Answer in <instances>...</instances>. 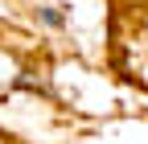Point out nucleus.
Wrapping results in <instances>:
<instances>
[{
	"mask_svg": "<svg viewBox=\"0 0 148 144\" xmlns=\"http://www.w3.org/2000/svg\"><path fill=\"white\" fill-rule=\"evenodd\" d=\"M41 16H45V25H62V16L53 12V8H41Z\"/></svg>",
	"mask_w": 148,
	"mask_h": 144,
	"instance_id": "obj_1",
	"label": "nucleus"
}]
</instances>
